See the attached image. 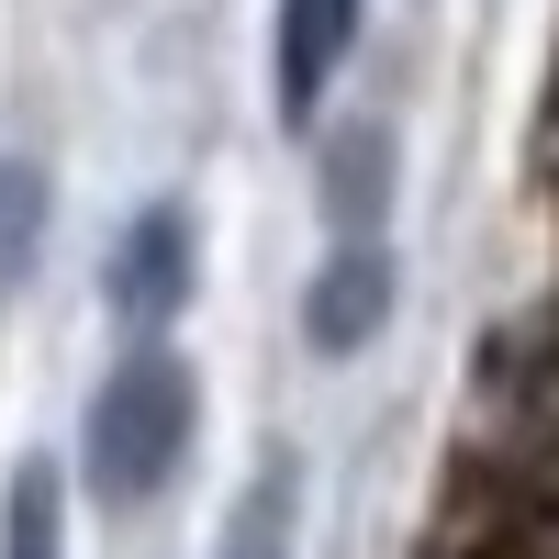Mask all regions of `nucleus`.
Listing matches in <instances>:
<instances>
[{
	"instance_id": "obj_3",
	"label": "nucleus",
	"mask_w": 559,
	"mask_h": 559,
	"mask_svg": "<svg viewBox=\"0 0 559 559\" xmlns=\"http://www.w3.org/2000/svg\"><path fill=\"white\" fill-rule=\"evenodd\" d=\"M392 302H403L392 247H381V236H336V258H324L313 292H302V347H313V358H358V347L392 324Z\"/></svg>"
},
{
	"instance_id": "obj_7",
	"label": "nucleus",
	"mask_w": 559,
	"mask_h": 559,
	"mask_svg": "<svg viewBox=\"0 0 559 559\" xmlns=\"http://www.w3.org/2000/svg\"><path fill=\"white\" fill-rule=\"evenodd\" d=\"M292 503H302V471H292V448H280V459H258V481L236 492L213 559H292Z\"/></svg>"
},
{
	"instance_id": "obj_2",
	"label": "nucleus",
	"mask_w": 559,
	"mask_h": 559,
	"mask_svg": "<svg viewBox=\"0 0 559 559\" xmlns=\"http://www.w3.org/2000/svg\"><path fill=\"white\" fill-rule=\"evenodd\" d=\"M191 280H202V224L191 202H146L112 236L102 258V302L134 324V336H168V313H191Z\"/></svg>"
},
{
	"instance_id": "obj_4",
	"label": "nucleus",
	"mask_w": 559,
	"mask_h": 559,
	"mask_svg": "<svg viewBox=\"0 0 559 559\" xmlns=\"http://www.w3.org/2000/svg\"><path fill=\"white\" fill-rule=\"evenodd\" d=\"M347 45H358V0H280V23H269V112L313 123L324 79L347 68Z\"/></svg>"
},
{
	"instance_id": "obj_6",
	"label": "nucleus",
	"mask_w": 559,
	"mask_h": 559,
	"mask_svg": "<svg viewBox=\"0 0 559 559\" xmlns=\"http://www.w3.org/2000/svg\"><path fill=\"white\" fill-rule=\"evenodd\" d=\"M0 559H68V471L45 448H23L0 481Z\"/></svg>"
},
{
	"instance_id": "obj_5",
	"label": "nucleus",
	"mask_w": 559,
	"mask_h": 559,
	"mask_svg": "<svg viewBox=\"0 0 559 559\" xmlns=\"http://www.w3.org/2000/svg\"><path fill=\"white\" fill-rule=\"evenodd\" d=\"M313 202L336 236H381L392 224V123H336L324 134V157H313Z\"/></svg>"
},
{
	"instance_id": "obj_8",
	"label": "nucleus",
	"mask_w": 559,
	"mask_h": 559,
	"mask_svg": "<svg viewBox=\"0 0 559 559\" xmlns=\"http://www.w3.org/2000/svg\"><path fill=\"white\" fill-rule=\"evenodd\" d=\"M45 224H57V179H45L34 157H0V302H12L23 280H34Z\"/></svg>"
},
{
	"instance_id": "obj_1",
	"label": "nucleus",
	"mask_w": 559,
	"mask_h": 559,
	"mask_svg": "<svg viewBox=\"0 0 559 559\" xmlns=\"http://www.w3.org/2000/svg\"><path fill=\"white\" fill-rule=\"evenodd\" d=\"M202 437V381H191V358L157 347V336H134L112 369H102V392H90V448H79V471L102 503H157L179 481V459H191Z\"/></svg>"
}]
</instances>
